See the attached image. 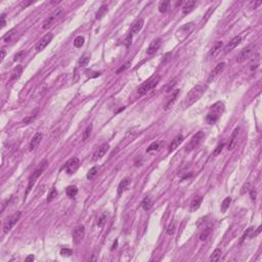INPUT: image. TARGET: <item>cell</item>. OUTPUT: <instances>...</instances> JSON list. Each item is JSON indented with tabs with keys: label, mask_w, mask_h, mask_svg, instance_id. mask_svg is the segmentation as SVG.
I'll return each instance as SVG.
<instances>
[{
	"label": "cell",
	"mask_w": 262,
	"mask_h": 262,
	"mask_svg": "<svg viewBox=\"0 0 262 262\" xmlns=\"http://www.w3.org/2000/svg\"><path fill=\"white\" fill-rule=\"evenodd\" d=\"M203 92H204V88L202 87L201 85L194 86L190 92L187 93V95H186L185 107H191V104H194V102H196L200 97L202 96Z\"/></svg>",
	"instance_id": "obj_1"
},
{
	"label": "cell",
	"mask_w": 262,
	"mask_h": 262,
	"mask_svg": "<svg viewBox=\"0 0 262 262\" xmlns=\"http://www.w3.org/2000/svg\"><path fill=\"white\" fill-rule=\"evenodd\" d=\"M47 166V161L44 160L42 162V163H40L39 167L37 168L35 171L33 172V174L30 176L29 178V182H28V186H27V191H26V196L28 194L30 191H31V190L33 188V185L35 184V182H36V179L38 178L40 175L42 174V172L44 171V169L46 168Z\"/></svg>",
	"instance_id": "obj_2"
},
{
	"label": "cell",
	"mask_w": 262,
	"mask_h": 262,
	"mask_svg": "<svg viewBox=\"0 0 262 262\" xmlns=\"http://www.w3.org/2000/svg\"><path fill=\"white\" fill-rule=\"evenodd\" d=\"M159 82H160V76H158V75H157V76H154L153 78L148 79L147 82H144V84H141V86H140L138 88V90H137V92H138L139 95H144L148 91L153 90V89L158 85Z\"/></svg>",
	"instance_id": "obj_3"
},
{
	"label": "cell",
	"mask_w": 262,
	"mask_h": 262,
	"mask_svg": "<svg viewBox=\"0 0 262 262\" xmlns=\"http://www.w3.org/2000/svg\"><path fill=\"white\" fill-rule=\"evenodd\" d=\"M204 137H205V134H204L203 131H199L198 133L194 134V135L191 137V141L188 142L187 144H186L185 152L190 153V152H191L193 150H194L196 148H198L199 145H200V144H201V142L203 141Z\"/></svg>",
	"instance_id": "obj_4"
},
{
	"label": "cell",
	"mask_w": 262,
	"mask_h": 262,
	"mask_svg": "<svg viewBox=\"0 0 262 262\" xmlns=\"http://www.w3.org/2000/svg\"><path fill=\"white\" fill-rule=\"evenodd\" d=\"M194 28V23H187L185 25H183L182 27H180L179 29L176 31V38L179 41H182L184 40L186 37L188 36V34L193 31V29Z\"/></svg>",
	"instance_id": "obj_5"
},
{
	"label": "cell",
	"mask_w": 262,
	"mask_h": 262,
	"mask_svg": "<svg viewBox=\"0 0 262 262\" xmlns=\"http://www.w3.org/2000/svg\"><path fill=\"white\" fill-rule=\"evenodd\" d=\"M80 161L78 158H72L67 162L66 165H65V170L68 174H73L77 171V169L79 168Z\"/></svg>",
	"instance_id": "obj_6"
},
{
	"label": "cell",
	"mask_w": 262,
	"mask_h": 262,
	"mask_svg": "<svg viewBox=\"0 0 262 262\" xmlns=\"http://www.w3.org/2000/svg\"><path fill=\"white\" fill-rule=\"evenodd\" d=\"M21 216H22V212L18 211V212H17V213H15V214H13V215L12 216V217H10L9 219L4 223L3 231H4L5 234L8 233V231L10 230V229H12V228L13 227V225H15V224L17 223L18 220H20Z\"/></svg>",
	"instance_id": "obj_7"
},
{
	"label": "cell",
	"mask_w": 262,
	"mask_h": 262,
	"mask_svg": "<svg viewBox=\"0 0 262 262\" xmlns=\"http://www.w3.org/2000/svg\"><path fill=\"white\" fill-rule=\"evenodd\" d=\"M225 63H219L217 66L215 67L214 69L212 70L211 73H210L209 77H208V83H211L212 81H214L216 78H217L221 73L223 72V70L225 69Z\"/></svg>",
	"instance_id": "obj_8"
},
{
	"label": "cell",
	"mask_w": 262,
	"mask_h": 262,
	"mask_svg": "<svg viewBox=\"0 0 262 262\" xmlns=\"http://www.w3.org/2000/svg\"><path fill=\"white\" fill-rule=\"evenodd\" d=\"M85 234V229L83 225H79L75 228L74 233H73V242L74 244H79V243L82 241L83 237H84Z\"/></svg>",
	"instance_id": "obj_9"
},
{
	"label": "cell",
	"mask_w": 262,
	"mask_h": 262,
	"mask_svg": "<svg viewBox=\"0 0 262 262\" xmlns=\"http://www.w3.org/2000/svg\"><path fill=\"white\" fill-rule=\"evenodd\" d=\"M253 51H254V45H250V46H248L247 48L243 49L241 52H240V55H237V63H243V61H245L246 59H248L250 58V55L253 53Z\"/></svg>",
	"instance_id": "obj_10"
},
{
	"label": "cell",
	"mask_w": 262,
	"mask_h": 262,
	"mask_svg": "<svg viewBox=\"0 0 262 262\" xmlns=\"http://www.w3.org/2000/svg\"><path fill=\"white\" fill-rule=\"evenodd\" d=\"M52 37H53V35L51 33H48V34L45 35V36L43 37V38H41V40H40V41L36 44V50L42 51L48 44H49V42L52 40Z\"/></svg>",
	"instance_id": "obj_11"
},
{
	"label": "cell",
	"mask_w": 262,
	"mask_h": 262,
	"mask_svg": "<svg viewBox=\"0 0 262 262\" xmlns=\"http://www.w3.org/2000/svg\"><path fill=\"white\" fill-rule=\"evenodd\" d=\"M109 148H110L109 144H104L102 145H101V147L98 148V150H97L96 152L94 153L92 160L93 161H97V160H99V159H101L102 157H104L107 154V152L109 151Z\"/></svg>",
	"instance_id": "obj_12"
},
{
	"label": "cell",
	"mask_w": 262,
	"mask_h": 262,
	"mask_svg": "<svg viewBox=\"0 0 262 262\" xmlns=\"http://www.w3.org/2000/svg\"><path fill=\"white\" fill-rule=\"evenodd\" d=\"M241 41H242L241 36H236L234 38L231 39V41H229L228 44L225 46V48H224V52H225V53L230 52L231 50H234V48H236L237 45L241 43Z\"/></svg>",
	"instance_id": "obj_13"
},
{
	"label": "cell",
	"mask_w": 262,
	"mask_h": 262,
	"mask_svg": "<svg viewBox=\"0 0 262 262\" xmlns=\"http://www.w3.org/2000/svg\"><path fill=\"white\" fill-rule=\"evenodd\" d=\"M161 44H162V39L161 38H158L156 40H154V41L150 44V46H148V50H147V53L148 55H154V53H156V51L158 50L159 48H160Z\"/></svg>",
	"instance_id": "obj_14"
},
{
	"label": "cell",
	"mask_w": 262,
	"mask_h": 262,
	"mask_svg": "<svg viewBox=\"0 0 262 262\" xmlns=\"http://www.w3.org/2000/svg\"><path fill=\"white\" fill-rule=\"evenodd\" d=\"M42 137H43V135H42V133H40V132H37V133L35 134V135L33 136V138H32V140H31V142H30V147H29L30 151H33L38 147L39 144L41 142Z\"/></svg>",
	"instance_id": "obj_15"
},
{
	"label": "cell",
	"mask_w": 262,
	"mask_h": 262,
	"mask_svg": "<svg viewBox=\"0 0 262 262\" xmlns=\"http://www.w3.org/2000/svg\"><path fill=\"white\" fill-rule=\"evenodd\" d=\"M182 141H183V136L182 135H178V136L175 137V138L172 140L171 144H169V147H168L169 153H171V152H173V151L176 150V148L179 147L180 144H181Z\"/></svg>",
	"instance_id": "obj_16"
},
{
	"label": "cell",
	"mask_w": 262,
	"mask_h": 262,
	"mask_svg": "<svg viewBox=\"0 0 262 262\" xmlns=\"http://www.w3.org/2000/svg\"><path fill=\"white\" fill-rule=\"evenodd\" d=\"M210 112L214 113V114L218 115V116L220 117V115L224 112V104H223V102L218 101V102H216V104H213V106L211 107V111H210Z\"/></svg>",
	"instance_id": "obj_17"
},
{
	"label": "cell",
	"mask_w": 262,
	"mask_h": 262,
	"mask_svg": "<svg viewBox=\"0 0 262 262\" xmlns=\"http://www.w3.org/2000/svg\"><path fill=\"white\" fill-rule=\"evenodd\" d=\"M239 130H240V128L237 127V128L234 129V133L231 134V137H230V139H229V142H228V145H227V148H228L229 151L233 150V148H234V145H236V144H237V134H239Z\"/></svg>",
	"instance_id": "obj_18"
},
{
	"label": "cell",
	"mask_w": 262,
	"mask_h": 262,
	"mask_svg": "<svg viewBox=\"0 0 262 262\" xmlns=\"http://www.w3.org/2000/svg\"><path fill=\"white\" fill-rule=\"evenodd\" d=\"M59 12H61L59 10H58V12L56 10V12L53 13L52 15H50L49 18H46V20L44 21V23H43V29H48V28H49V27L52 25V23L55 22V18L59 15Z\"/></svg>",
	"instance_id": "obj_19"
},
{
	"label": "cell",
	"mask_w": 262,
	"mask_h": 262,
	"mask_svg": "<svg viewBox=\"0 0 262 262\" xmlns=\"http://www.w3.org/2000/svg\"><path fill=\"white\" fill-rule=\"evenodd\" d=\"M22 73H23V67L18 65V66H17L15 69L12 70V76H10V81H12H12L18 80V78L21 77Z\"/></svg>",
	"instance_id": "obj_20"
},
{
	"label": "cell",
	"mask_w": 262,
	"mask_h": 262,
	"mask_svg": "<svg viewBox=\"0 0 262 262\" xmlns=\"http://www.w3.org/2000/svg\"><path fill=\"white\" fill-rule=\"evenodd\" d=\"M142 27H144V20H142V18H139V20H137L135 23L132 25V27H131V34L139 33V31L142 29Z\"/></svg>",
	"instance_id": "obj_21"
},
{
	"label": "cell",
	"mask_w": 262,
	"mask_h": 262,
	"mask_svg": "<svg viewBox=\"0 0 262 262\" xmlns=\"http://www.w3.org/2000/svg\"><path fill=\"white\" fill-rule=\"evenodd\" d=\"M129 184H130V179L128 177L124 178V179L119 183V186H118V193L119 194H121L123 191H125L127 188H128Z\"/></svg>",
	"instance_id": "obj_22"
},
{
	"label": "cell",
	"mask_w": 262,
	"mask_h": 262,
	"mask_svg": "<svg viewBox=\"0 0 262 262\" xmlns=\"http://www.w3.org/2000/svg\"><path fill=\"white\" fill-rule=\"evenodd\" d=\"M194 5H196V1H193V0H188V1H186L182 6V12L184 13V15L190 13L191 10L194 9Z\"/></svg>",
	"instance_id": "obj_23"
},
{
	"label": "cell",
	"mask_w": 262,
	"mask_h": 262,
	"mask_svg": "<svg viewBox=\"0 0 262 262\" xmlns=\"http://www.w3.org/2000/svg\"><path fill=\"white\" fill-rule=\"evenodd\" d=\"M202 201H203V198H202V197H200V196L194 198V200L191 201V211H197V210L200 208V206H201Z\"/></svg>",
	"instance_id": "obj_24"
},
{
	"label": "cell",
	"mask_w": 262,
	"mask_h": 262,
	"mask_svg": "<svg viewBox=\"0 0 262 262\" xmlns=\"http://www.w3.org/2000/svg\"><path fill=\"white\" fill-rule=\"evenodd\" d=\"M66 194H67V196L70 197V198H74V197H76V194H78V188L75 185H70L67 187Z\"/></svg>",
	"instance_id": "obj_25"
},
{
	"label": "cell",
	"mask_w": 262,
	"mask_h": 262,
	"mask_svg": "<svg viewBox=\"0 0 262 262\" xmlns=\"http://www.w3.org/2000/svg\"><path fill=\"white\" fill-rule=\"evenodd\" d=\"M152 205H153V202H152V199L150 197H145L144 199V201L141 202V207L144 208V211H148L152 208Z\"/></svg>",
	"instance_id": "obj_26"
},
{
	"label": "cell",
	"mask_w": 262,
	"mask_h": 262,
	"mask_svg": "<svg viewBox=\"0 0 262 262\" xmlns=\"http://www.w3.org/2000/svg\"><path fill=\"white\" fill-rule=\"evenodd\" d=\"M221 47H222V41H217L214 45H213V47L211 49V52H210V55L215 56L218 52H219V50L221 49Z\"/></svg>",
	"instance_id": "obj_27"
},
{
	"label": "cell",
	"mask_w": 262,
	"mask_h": 262,
	"mask_svg": "<svg viewBox=\"0 0 262 262\" xmlns=\"http://www.w3.org/2000/svg\"><path fill=\"white\" fill-rule=\"evenodd\" d=\"M218 119H219V116L214 114V113H212V112H210L209 114L207 115L206 121H207L208 124H214V123L217 122Z\"/></svg>",
	"instance_id": "obj_28"
},
{
	"label": "cell",
	"mask_w": 262,
	"mask_h": 262,
	"mask_svg": "<svg viewBox=\"0 0 262 262\" xmlns=\"http://www.w3.org/2000/svg\"><path fill=\"white\" fill-rule=\"evenodd\" d=\"M170 4H171V2L168 1V0L161 1L160 4H159V10H160V12H166L167 10L170 8Z\"/></svg>",
	"instance_id": "obj_29"
},
{
	"label": "cell",
	"mask_w": 262,
	"mask_h": 262,
	"mask_svg": "<svg viewBox=\"0 0 262 262\" xmlns=\"http://www.w3.org/2000/svg\"><path fill=\"white\" fill-rule=\"evenodd\" d=\"M230 203H231V198H230V197H227V198L224 199L223 202L221 203V207H220L221 212H222V213L226 212V210L229 208V205H230Z\"/></svg>",
	"instance_id": "obj_30"
},
{
	"label": "cell",
	"mask_w": 262,
	"mask_h": 262,
	"mask_svg": "<svg viewBox=\"0 0 262 262\" xmlns=\"http://www.w3.org/2000/svg\"><path fill=\"white\" fill-rule=\"evenodd\" d=\"M107 12H108V6L107 5H101V8L98 9V12H96V20H101L106 15Z\"/></svg>",
	"instance_id": "obj_31"
},
{
	"label": "cell",
	"mask_w": 262,
	"mask_h": 262,
	"mask_svg": "<svg viewBox=\"0 0 262 262\" xmlns=\"http://www.w3.org/2000/svg\"><path fill=\"white\" fill-rule=\"evenodd\" d=\"M89 59H90V58H89L88 55H84L81 56V58L79 59V61H78V67H80V68H82V67H85L87 66L88 63H89Z\"/></svg>",
	"instance_id": "obj_32"
},
{
	"label": "cell",
	"mask_w": 262,
	"mask_h": 262,
	"mask_svg": "<svg viewBox=\"0 0 262 262\" xmlns=\"http://www.w3.org/2000/svg\"><path fill=\"white\" fill-rule=\"evenodd\" d=\"M211 231H212V227H206L201 233V234H200V240H201V241H205V240H207L208 237H209L210 234H211Z\"/></svg>",
	"instance_id": "obj_33"
},
{
	"label": "cell",
	"mask_w": 262,
	"mask_h": 262,
	"mask_svg": "<svg viewBox=\"0 0 262 262\" xmlns=\"http://www.w3.org/2000/svg\"><path fill=\"white\" fill-rule=\"evenodd\" d=\"M97 172H98V167H97V166L92 167V168L89 170L88 173H87V179H89V180L93 179V178L96 176Z\"/></svg>",
	"instance_id": "obj_34"
},
{
	"label": "cell",
	"mask_w": 262,
	"mask_h": 262,
	"mask_svg": "<svg viewBox=\"0 0 262 262\" xmlns=\"http://www.w3.org/2000/svg\"><path fill=\"white\" fill-rule=\"evenodd\" d=\"M221 254H222V252H221L220 249H215L214 251H213L212 255L210 256V261H217V260H219Z\"/></svg>",
	"instance_id": "obj_35"
},
{
	"label": "cell",
	"mask_w": 262,
	"mask_h": 262,
	"mask_svg": "<svg viewBox=\"0 0 262 262\" xmlns=\"http://www.w3.org/2000/svg\"><path fill=\"white\" fill-rule=\"evenodd\" d=\"M84 37L82 36H78L76 37V39L74 40V46L77 47V48H80L83 46V44H84Z\"/></svg>",
	"instance_id": "obj_36"
},
{
	"label": "cell",
	"mask_w": 262,
	"mask_h": 262,
	"mask_svg": "<svg viewBox=\"0 0 262 262\" xmlns=\"http://www.w3.org/2000/svg\"><path fill=\"white\" fill-rule=\"evenodd\" d=\"M56 197H58V191H56L55 188H52V190L50 191V193L48 194V197H47V203H49V202H52L53 200H55Z\"/></svg>",
	"instance_id": "obj_37"
},
{
	"label": "cell",
	"mask_w": 262,
	"mask_h": 262,
	"mask_svg": "<svg viewBox=\"0 0 262 262\" xmlns=\"http://www.w3.org/2000/svg\"><path fill=\"white\" fill-rule=\"evenodd\" d=\"M178 93H179V90H175V92L173 93V95H172L171 99H170V101H168V104H166V109H167V110H168L169 108L174 104V101H176V97H177V95H178Z\"/></svg>",
	"instance_id": "obj_38"
},
{
	"label": "cell",
	"mask_w": 262,
	"mask_h": 262,
	"mask_svg": "<svg viewBox=\"0 0 262 262\" xmlns=\"http://www.w3.org/2000/svg\"><path fill=\"white\" fill-rule=\"evenodd\" d=\"M91 129H92V125H91V124L86 127V129L84 131V134H83V140H84V141H86L87 138L89 137V134H90V132H91Z\"/></svg>",
	"instance_id": "obj_39"
},
{
	"label": "cell",
	"mask_w": 262,
	"mask_h": 262,
	"mask_svg": "<svg viewBox=\"0 0 262 262\" xmlns=\"http://www.w3.org/2000/svg\"><path fill=\"white\" fill-rule=\"evenodd\" d=\"M106 220H107L106 214H101V217L98 218V221H97V225H98L99 227H102V226H104V222H106Z\"/></svg>",
	"instance_id": "obj_40"
},
{
	"label": "cell",
	"mask_w": 262,
	"mask_h": 262,
	"mask_svg": "<svg viewBox=\"0 0 262 262\" xmlns=\"http://www.w3.org/2000/svg\"><path fill=\"white\" fill-rule=\"evenodd\" d=\"M175 233V223L174 222H171L168 225V228H167V234L169 236H172Z\"/></svg>",
	"instance_id": "obj_41"
},
{
	"label": "cell",
	"mask_w": 262,
	"mask_h": 262,
	"mask_svg": "<svg viewBox=\"0 0 262 262\" xmlns=\"http://www.w3.org/2000/svg\"><path fill=\"white\" fill-rule=\"evenodd\" d=\"M73 254L72 250L69 249V248H64V249L61 250V256H67V257H69V256H71Z\"/></svg>",
	"instance_id": "obj_42"
},
{
	"label": "cell",
	"mask_w": 262,
	"mask_h": 262,
	"mask_svg": "<svg viewBox=\"0 0 262 262\" xmlns=\"http://www.w3.org/2000/svg\"><path fill=\"white\" fill-rule=\"evenodd\" d=\"M223 148H224V144H218L217 147H216L215 150H214V152H213V156H218V155H219Z\"/></svg>",
	"instance_id": "obj_43"
},
{
	"label": "cell",
	"mask_w": 262,
	"mask_h": 262,
	"mask_svg": "<svg viewBox=\"0 0 262 262\" xmlns=\"http://www.w3.org/2000/svg\"><path fill=\"white\" fill-rule=\"evenodd\" d=\"M158 148H159V142H153V144L147 148V153H150V152H152V151H157Z\"/></svg>",
	"instance_id": "obj_44"
},
{
	"label": "cell",
	"mask_w": 262,
	"mask_h": 262,
	"mask_svg": "<svg viewBox=\"0 0 262 262\" xmlns=\"http://www.w3.org/2000/svg\"><path fill=\"white\" fill-rule=\"evenodd\" d=\"M251 190V184L249 182H247V183H245L244 185H243V187H242V190H241V194H245L246 193H248V191H249Z\"/></svg>",
	"instance_id": "obj_45"
},
{
	"label": "cell",
	"mask_w": 262,
	"mask_h": 262,
	"mask_svg": "<svg viewBox=\"0 0 262 262\" xmlns=\"http://www.w3.org/2000/svg\"><path fill=\"white\" fill-rule=\"evenodd\" d=\"M13 35H15V32H13V31H10L9 33H7V34L3 37V40H4L5 42H9L10 40L12 39Z\"/></svg>",
	"instance_id": "obj_46"
},
{
	"label": "cell",
	"mask_w": 262,
	"mask_h": 262,
	"mask_svg": "<svg viewBox=\"0 0 262 262\" xmlns=\"http://www.w3.org/2000/svg\"><path fill=\"white\" fill-rule=\"evenodd\" d=\"M129 65H130V61H127V63H126L125 65H123V66L121 67V68L119 69L118 71H117V74H120V73H122V72H124V71H125L126 69H128Z\"/></svg>",
	"instance_id": "obj_47"
},
{
	"label": "cell",
	"mask_w": 262,
	"mask_h": 262,
	"mask_svg": "<svg viewBox=\"0 0 262 262\" xmlns=\"http://www.w3.org/2000/svg\"><path fill=\"white\" fill-rule=\"evenodd\" d=\"M214 12V8H213V7H211V8H210L209 10H208L207 13H206V15H205L204 18H203V23H204V22H207V20L210 18V15H212V12Z\"/></svg>",
	"instance_id": "obj_48"
},
{
	"label": "cell",
	"mask_w": 262,
	"mask_h": 262,
	"mask_svg": "<svg viewBox=\"0 0 262 262\" xmlns=\"http://www.w3.org/2000/svg\"><path fill=\"white\" fill-rule=\"evenodd\" d=\"M176 84H177L176 80L172 81V82H171V83H170V84L168 85V87H167V88H166V91H167V92H170V91H171V90H172V89H173V87H174V86H175V85H176Z\"/></svg>",
	"instance_id": "obj_49"
},
{
	"label": "cell",
	"mask_w": 262,
	"mask_h": 262,
	"mask_svg": "<svg viewBox=\"0 0 262 262\" xmlns=\"http://www.w3.org/2000/svg\"><path fill=\"white\" fill-rule=\"evenodd\" d=\"M253 227H250V228H248L247 229V231H246V233L244 234V236H243V239H242V241H244V240L246 239V237H248L250 236L251 234H252V231H253Z\"/></svg>",
	"instance_id": "obj_50"
},
{
	"label": "cell",
	"mask_w": 262,
	"mask_h": 262,
	"mask_svg": "<svg viewBox=\"0 0 262 262\" xmlns=\"http://www.w3.org/2000/svg\"><path fill=\"white\" fill-rule=\"evenodd\" d=\"M24 55H25V52H24V51H20V52H18L17 55H15V58H13V59H15V61H20V59L24 56Z\"/></svg>",
	"instance_id": "obj_51"
},
{
	"label": "cell",
	"mask_w": 262,
	"mask_h": 262,
	"mask_svg": "<svg viewBox=\"0 0 262 262\" xmlns=\"http://www.w3.org/2000/svg\"><path fill=\"white\" fill-rule=\"evenodd\" d=\"M249 191H250L251 199H252L253 201H255V200H256V196H257V193H256V191H255V190H253V188H252V190H250Z\"/></svg>",
	"instance_id": "obj_52"
},
{
	"label": "cell",
	"mask_w": 262,
	"mask_h": 262,
	"mask_svg": "<svg viewBox=\"0 0 262 262\" xmlns=\"http://www.w3.org/2000/svg\"><path fill=\"white\" fill-rule=\"evenodd\" d=\"M131 41H132V34L130 33V34L128 35V36H127V38H126V40H125V43H126L127 46H129V45L131 44Z\"/></svg>",
	"instance_id": "obj_53"
},
{
	"label": "cell",
	"mask_w": 262,
	"mask_h": 262,
	"mask_svg": "<svg viewBox=\"0 0 262 262\" xmlns=\"http://www.w3.org/2000/svg\"><path fill=\"white\" fill-rule=\"evenodd\" d=\"M1 27L2 28H4L5 27V15H1Z\"/></svg>",
	"instance_id": "obj_54"
},
{
	"label": "cell",
	"mask_w": 262,
	"mask_h": 262,
	"mask_svg": "<svg viewBox=\"0 0 262 262\" xmlns=\"http://www.w3.org/2000/svg\"><path fill=\"white\" fill-rule=\"evenodd\" d=\"M260 231H261V226H259V227L257 228V230H256V233H255V234H253V236H252V237H256V236H257V234H260Z\"/></svg>",
	"instance_id": "obj_55"
},
{
	"label": "cell",
	"mask_w": 262,
	"mask_h": 262,
	"mask_svg": "<svg viewBox=\"0 0 262 262\" xmlns=\"http://www.w3.org/2000/svg\"><path fill=\"white\" fill-rule=\"evenodd\" d=\"M33 261L34 260V256L33 255H30V256H28V257L26 258V261Z\"/></svg>",
	"instance_id": "obj_56"
},
{
	"label": "cell",
	"mask_w": 262,
	"mask_h": 262,
	"mask_svg": "<svg viewBox=\"0 0 262 262\" xmlns=\"http://www.w3.org/2000/svg\"><path fill=\"white\" fill-rule=\"evenodd\" d=\"M4 56H5V51H4V50H1V61L4 58Z\"/></svg>",
	"instance_id": "obj_57"
},
{
	"label": "cell",
	"mask_w": 262,
	"mask_h": 262,
	"mask_svg": "<svg viewBox=\"0 0 262 262\" xmlns=\"http://www.w3.org/2000/svg\"><path fill=\"white\" fill-rule=\"evenodd\" d=\"M116 247H117V241H116V242L114 243V246H113V248H112V249H115Z\"/></svg>",
	"instance_id": "obj_58"
}]
</instances>
